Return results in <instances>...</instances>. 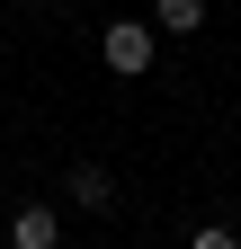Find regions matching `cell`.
<instances>
[{
  "label": "cell",
  "instance_id": "cell-1",
  "mask_svg": "<svg viewBox=\"0 0 241 249\" xmlns=\"http://www.w3.org/2000/svg\"><path fill=\"white\" fill-rule=\"evenodd\" d=\"M107 71L116 80H143V71H152V27H143V18H116L107 27Z\"/></svg>",
  "mask_w": 241,
  "mask_h": 249
},
{
  "label": "cell",
  "instance_id": "cell-2",
  "mask_svg": "<svg viewBox=\"0 0 241 249\" xmlns=\"http://www.w3.org/2000/svg\"><path fill=\"white\" fill-rule=\"evenodd\" d=\"M63 196H72L80 213H107V205H116V178H107L99 160H72V178H63Z\"/></svg>",
  "mask_w": 241,
  "mask_h": 249
},
{
  "label": "cell",
  "instance_id": "cell-3",
  "mask_svg": "<svg viewBox=\"0 0 241 249\" xmlns=\"http://www.w3.org/2000/svg\"><path fill=\"white\" fill-rule=\"evenodd\" d=\"M54 240H63V213H54V205H27L9 223V249H54Z\"/></svg>",
  "mask_w": 241,
  "mask_h": 249
},
{
  "label": "cell",
  "instance_id": "cell-4",
  "mask_svg": "<svg viewBox=\"0 0 241 249\" xmlns=\"http://www.w3.org/2000/svg\"><path fill=\"white\" fill-rule=\"evenodd\" d=\"M152 27H161V36H197V27H205V0H152Z\"/></svg>",
  "mask_w": 241,
  "mask_h": 249
},
{
  "label": "cell",
  "instance_id": "cell-5",
  "mask_svg": "<svg viewBox=\"0 0 241 249\" xmlns=\"http://www.w3.org/2000/svg\"><path fill=\"white\" fill-rule=\"evenodd\" d=\"M188 249H241V231H215V223H205V231H197Z\"/></svg>",
  "mask_w": 241,
  "mask_h": 249
},
{
  "label": "cell",
  "instance_id": "cell-6",
  "mask_svg": "<svg viewBox=\"0 0 241 249\" xmlns=\"http://www.w3.org/2000/svg\"><path fill=\"white\" fill-rule=\"evenodd\" d=\"M27 9H63V0H27Z\"/></svg>",
  "mask_w": 241,
  "mask_h": 249
},
{
  "label": "cell",
  "instance_id": "cell-7",
  "mask_svg": "<svg viewBox=\"0 0 241 249\" xmlns=\"http://www.w3.org/2000/svg\"><path fill=\"white\" fill-rule=\"evenodd\" d=\"M54 249H63V240H54Z\"/></svg>",
  "mask_w": 241,
  "mask_h": 249
}]
</instances>
